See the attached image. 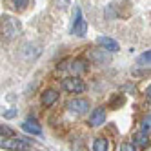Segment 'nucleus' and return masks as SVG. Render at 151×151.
<instances>
[{
	"label": "nucleus",
	"instance_id": "f8f14e48",
	"mask_svg": "<svg viewBox=\"0 0 151 151\" xmlns=\"http://www.w3.org/2000/svg\"><path fill=\"white\" fill-rule=\"evenodd\" d=\"M135 142H137L138 147H147V146H149V133L140 131V133L135 137Z\"/></svg>",
	"mask_w": 151,
	"mask_h": 151
},
{
	"label": "nucleus",
	"instance_id": "f03ea898",
	"mask_svg": "<svg viewBox=\"0 0 151 151\" xmlns=\"http://www.w3.org/2000/svg\"><path fill=\"white\" fill-rule=\"evenodd\" d=\"M73 27H71V35L75 37H84L88 33V22H86V18L82 17V11L80 7H75V17H73Z\"/></svg>",
	"mask_w": 151,
	"mask_h": 151
},
{
	"label": "nucleus",
	"instance_id": "6ab92c4d",
	"mask_svg": "<svg viewBox=\"0 0 151 151\" xmlns=\"http://www.w3.org/2000/svg\"><path fill=\"white\" fill-rule=\"evenodd\" d=\"M15 115H17V107H13V109H9V111H6V113H4V116H6V118H11V116H15Z\"/></svg>",
	"mask_w": 151,
	"mask_h": 151
},
{
	"label": "nucleus",
	"instance_id": "a211bd4d",
	"mask_svg": "<svg viewBox=\"0 0 151 151\" xmlns=\"http://www.w3.org/2000/svg\"><path fill=\"white\" fill-rule=\"evenodd\" d=\"M149 120H151V118H149V115H147V116L144 118V122H142V131H144V133H149V126H151Z\"/></svg>",
	"mask_w": 151,
	"mask_h": 151
},
{
	"label": "nucleus",
	"instance_id": "dca6fc26",
	"mask_svg": "<svg viewBox=\"0 0 151 151\" xmlns=\"http://www.w3.org/2000/svg\"><path fill=\"white\" fill-rule=\"evenodd\" d=\"M0 135H4V137H7V138H13V137H15V131H13L9 126L0 124Z\"/></svg>",
	"mask_w": 151,
	"mask_h": 151
},
{
	"label": "nucleus",
	"instance_id": "9b49d317",
	"mask_svg": "<svg viewBox=\"0 0 151 151\" xmlns=\"http://www.w3.org/2000/svg\"><path fill=\"white\" fill-rule=\"evenodd\" d=\"M109 149V142H107V138H104V137H99L93 142V147H91V151H107Z\"/></svg>",
	"mask_w": 151,
	"mask_h": 151
},
{
	"label": "nucleus",
	"instance_id": "1a4fd4ad",
	"mask_svg": "<svg viewBox=\"0 0 151 151\" xmlns=\"http://www.w3.org/2000/svg\"><path fill=\"white\" fill-rule=\"evenodd\" d=\"M89 58L95 62V64H104V62H109V55H106L104 49H95L89 53Z\"/></svg>",
	"mask_w": 151,
	"mask_h": 151
},
{
	"label": "nucleus",
	"instance_id": "ddd939ff",
	"mask_svg": "<svg viewBox=\"0 0 151 151\" xmlns=\"http://www.w3.org/2000/svg\"><path fill=\"white\" fill-rule=\"evenodd\" d=\"M7 4L13 9H17V11H24V9L29 6V0H7Z\"/></svg>",
	"mask_w": 151,
	"mask_h": 151
},
{
	"label": "nucleus",
	"instance_id": "6e6552de",
	"mask_svg": "<svg viewBox=\"0 0 151 151\" xmlns=\"http://www.w3.org/2000/svg\"><path fill=\"white\" fill-rule=\"evenodd\" d=\"M96 44L102 46L106 51H109V53L118 51V42L113 40V38H109V37H99V38H96Z\"/></svg>",
	"mask_w": 151,
	"mask_h": 151
},
{
	"label": "nucleus",
	"instance_id": "0eeeda50",
	"mask_svg": "<svg viewBox=\"0 0 151 151\" xmlns=\"http://www.w3.org/2000/svg\"><path fill=\"white\" fill-rule=\"evenodd\" d=\"M57 100H58V91L57 89H46L44 93L40 95V102H42V106H46V107L53 106Z\"/></svg>",
	"mask_w": 151,
	"mask_h": 151
},
{
	"label": "nucleus",
	"instance_id": "4468645a",
	"mask_svg": "<svg viewBox=\"0 0 151 151\" xmlns=\"http://www.w3.org/2000/svg\"><path fill=\"white\" fill-rule=\"evenodd\" d=\"M69 68H71L73 73H84L86 69H88V66H86V62H84V60H75Z\"/></svg>",
	"mask_w": 151,
	"mask_h": 151
},
{
	"label": "nucleus",
	"instance_id": "f3484780",
	"mask_svg": "<svg viewBox=\"0 0 151 151\" xmlns=\"http://www.w3.org/2000/svg\"><path fill=\"white\" fill-rule=\"evenodd\" d=\"M118 151H137V147H135V144L126 142V144H122L120 147H118Z\"/></svg>",
	"mask_w": 151,
	"mask_h": 151
},
{
	"label": "nucleus",
	"instance_id": "2eb2a0df",
	"mask_svg": "<svg viewBox=\"0 0 151 151\" xmlns=\"http://www.w3.org/2000/svg\"><path fill=\"white\" fill-rule=\"evenodd\" d=\"M149 60H151V51L149 49L144 51L142 55L138 57V64H140V66H149Z\"/></svg>",
	"mask_w": 151,
	"mask_h": 151
},
{
	"label": "nucleus",
	"instance_id": "7ed1b4c3",
	"mask_svg": "<svg viewBox=\"0 0 151 151\" xmlns=\"http://www.w3.org/2000/svg\"><path fill=\"white\" fill-rule=\"evenodd\" d=\"M0 147L6 149V151H27V149H29V142L13 137V138H4V140H0Z\"/></svg>",
	"mask_w": 151,
	"mask_h": 151
},
{
	"label": "nucleus",
	"instance_id": "9d476101",
	"mask_svg": "<svg viewBox=\"0 0 151 151\" xmlns=\"http://www.w3.org/2000/svg\"><path fill=\"white\" fill-rule=\"evenodd\" d=\"M22 129H24V131H27V133H33V135H40L42 133V127L35 120H31V118L22 124Z\"/></svg>",
	"mask_w": 151,
	"mask_h": 151
},
{
	"label": "nucleus",
	"instance_id": "20e7f679",
	"mask_svg": "<svg viewBox=\"0 0 151 151\" xmlns=\"http://www.w3.org/2000/svg\"><path fill=\"white\" fill-rule=\"evenodd\" d=\"M62 89L66 93H82L86 89V84L78 77H69L62 82Z\"/></svg>",
	"mask_w": 151,
	"mask_h": 151
},
{
	"label": "nucleus",
	"instance_id": "39448f33",
	"mask_svg": "<svg viewBox=\"0 0 151 151\" xmlns=\"http://www.w3.org/2000/svg\"><path fill=\"white\" fill-rule=\"evenodd\" d=\"M89 109V100L86 99H73L68 102V111L73 115H84Z\"/></svg>",
	"mask_w": 151,
	"mask_h": 151
},
{
	"label": "nucleus",
	"instance_id": "423d86ee",
	"mask_svg": "<svg viewBox=\"0 0 151 151\" xmlns=\"http://www.w3.org/2000/svg\"><path fill=\"white\" fill-rule=\"evenodd\" d=\"M104 120H106V111H104V107H95V109L91 111V115H89V126L91 127H99V126H102L104 124Z\"/></svg>",
	"mask_w": 151,
	"mask_h": 151
},
{
	"label": "nucleus",
	"instance_id": "f257e3e1",
	"mask_svg": "<svg viewBox=\"0 0 151 151\" xmlns=\"http://www.w3.org/2000/svg\"><path fill=\"white\" fill-rule=\"evenodd\" d=\"M20 35H22V24L18 18L9 15H4L0 18V38L4 42H11Z\"/></svg>",
	"mask_w": 151,
	"mask_h": 151
}]
</instances>
